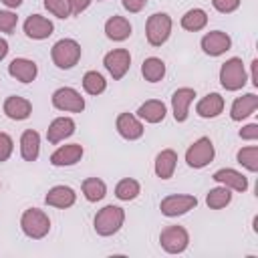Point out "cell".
<instances>
[{
    "label": "cell",
    "instance_id": "cell-4",
    "mask_svg": "<svg viewBox=\"0 0 258 258\" xmlns=\"http://www.w3.org/2000/svg\"><path fill=\"white\" fill-rule=\"evenodd\" d=\"M248 81L242 58L232 56L220 67V83L226 91H240Z\"/></svg>",
    "mask_w": 258,
    "mask_h": 258
},
{
    "label": "cell",
    "instance_id": "cell-19",
    "mask_svg": "<svg viewBox=\"0 0 258 258\" xmlns=\"http://www.w3.org/2000/svg\"><path fill=\"white\" fill-rule=\"evenodd\" d=\"M224 111V97L220 93H208L196 105V113L204 119H214Z\"/></svg>",
    "mask_w": 258,
    "mask_h": 258
},
{
    "label": "cell",
    "instance_id": "cell-27",
    "mask_svg": "<svg viewBox=\"0 0 258 258\" xmlns=\"http://www.w3.org/2000/svg\"><path fill=\"white\" fill-rule=\"evenodd\" d=\"M141 75L145 77V81L157 83V81H161L165 77V62L161 58H157V56H149L141 64Z\"/></svg>",
    "mask_w": 258,
    "mask_h": 258
},
{
    "label": "cell",
    "instance_id": "cell-25",
    "mask_svg": "<svg viewBox=\"0 0 258 258\" xmlns=\"http://www.w3.org/2000/svg\"><path fill=\"white\" fill-rule=\"evenodd\" d=\"M177 165V153L173 149H161L155 157V175L161 179H169Z\"/></svg>",
    "mask_w": 258,
    "mask_h": 258
},
{
    "label": "cell",
    "instance_id": "cell-33",
    "mask_svg": "<svg viewBox=\"0 0 258 258\" xmlns=\"http://www.w3.org/2000/svg\"><path fill=\"white\" fill-rule=\"evenodd\" d=\"M236 159L240 165H244L248 171H258V147L256 145H248V147H242L238 153H236Z\"/></svg>",
    "mask_w": 258,
    "mask_h": 258
},
{
    "label": "cell",
    "instance_id": "cell-2",
    "mask_svg": "<svg viewBox=\"0 0 258 258\" xmlns=\"http://www.w3.org/2000/svg\"><path fill=\"white\" fill-rule=\"evenodd\" d=\"M20 228L28 238L40 240L50 232V220L42 210L28 208V210H24V214L20 218Z\"/></svg>",
    "mask_w": 258,
    "mask_h": 258
},
{
    "label": "cell",
    "instance_id": "cell-31",
    "mask_svg": "<svg viewBox=\"0 0 258 258\" xmlns=\"http://www.w3.org/2000/svg\"><path fill=\"white\" fill-rule=\"evenodd\" d=\"M141 191V185L137 179L133 177H125L121 179L117 185H115V196L121 200V202H129V200H135Z\"/></svg>",
    "mask_w": 258,
    "mask_h": 258
},
{
    "label": "cell",
    "instance_id": "cell-3",
    "mask_svg": "<svg viewBox=\"0 0 258 258\" xmlns=\"http://www.w3.org/2000/svg\"><path fill=\"white\" fill-rule=\"evenodd\" d=\"M50 58L58 69H73L81 58V44L73 38H60L50 48Z\"/></svg>",
    "mask_w": 258,
    "mask_h": 258
},
{
    "label": "cell",
    "instance_id": "cell-8",
    "mask_svg": "<svg viewBox=\"0 0 258 258\" xmlns=\"http://www.w3.org/2000/svg\"><path fill=\"white\" fill-rule=\"evenodd\" d=\"M198 206V200L196 196H189V194H171V196H165L159 204V210L163 216L167 218H177V216H183L187 214L189 210H194Z\"/></svg>",
    "mask_w": 258,
    "mask_h": 258
},
{
    "label": "cell",
    "instance_id": "cell-16",
    "mask_svg": "<svg viewBox=\"0 0 258 258\" xmlns=\"http://www.w3.org/2000/svg\"><path fill=\"white\" fill-rule=\"evenodd\" d=\"M8 73H10V77H14V79L20 81V83H32V81L36 79V75H38V67H36L34 60L20 56V58L10 60Z\"/></svg>",
    "mask_w": 258,
    "mask_h": 258
},
{
    "label": "cell",
    "instance_id": "cell-39",
    "mask_svg": "<svg viewBox=\"0 0 258 258\" xmlns=\"http://www.w3.org/2000/svg\"><path fill=\"white\" fill-rule=\"evenodd\" d=\"M91 2H93V0H69V4H71V14H73V16H79L81 12H85V10L89 8Z\"/></svg>",
    "mask_w": 258,
    "mask_h": 258
},
{
    "label": "cell",
    "instance_id": "cell-12",
    "mask_svg": "<svg viewBox=\"0 0 258 258\" xmlns=\"http://www.w3.org/2000/svg\"><path fill=\"white\" fill-rule=\"evenodd\" d=\"M200 44H202V50H204L206 54H210V56H220V54H224L226 50H230L232 38H230L226 32H222V30H212V32L204 34V38H202Z\"/></svg>",
    "mask_w": 258,
    "mask_h": 258
},
{
    "label": "cell",
    "instance_id": "cell-5",
    "mask_svg": "<svg viewBox=\"0 0 258 258\" xmlns=\"http://www.w3.org/2000/svg\"><path fill=\"white\" fill-rule=\"evenodd\" d=\"M171 34V18L165 12H155L145 22V36L151 46H161Z\"/></svg>",
    "mask_w": 258,
    "mask_h": 258
},
{
    "label": "cell",
    "instance_id": "cell-30",
    "mask_svg": "<svg viewBox=\"0 0 258 258\" xmlns=\"http://www.w3.org/2000/svg\"><path fill=\"white\" fill-rule=\"evenodd\" d=\"M230 202H232V191H230V187H226V185L214 187V189H210L208 196H206V204H208V208H212V210H222V208H226Z\"/></svg>",
    "mask_w": 258,
    "mask_h": 258
},
{
    "label": "cell",
    "instance_id": "cell-9",
    "mask_svg": "<svg viewBox=\"0 0 258 258\" xmlns=\"http://www.w3.org/2000/svg\"><path fill=\"white\" fill-rule=\"evenodd\" d=\"M52 105L58 111H71V113H81L85 109V99L81 93L73 87H60L52 93Z\"/></svg>",
    "mask_w": 258,
    "mask_h": 258
},
{
    "label": "cell",
    "instance_id": "cell-1",
    "mask_svg": "<svg viewBox=\"0 0 258 258\" xmlns=\"http://www.w3.org/2000/svg\"><path fill=\"white\" fill-rule=\"evenodd\" d=\"M123 222H125V212H123V208L109 204V206H105L103 210L97 212V216H95V220H93V228H95V232H97L99 236H105V238H107V236L117 234V232L121 230Z\"/></svg>",
    "mask_w": 258,
    "mask_h": 258
},
{
    "label": "cell",
    "instance_id": "cell-13",
    "mask_svg": "<svg viewBox=\"0 0 258 258\" xmlns=\"http://www.w3.org/2000/svg\"><path fill=\"white\" fill-rule=\"evenodd\" d=\"M52 30H54L52 22L40 14H30L24 20V34L32 40H44L52 34Z\"/></svg>",
    "mask_w": 258,
    "mask_h": 258
},
{
    "label": "cell",
    "instance_id": "cell-20",
    "mask_svg": "<svg viewBox=\"0 0 258 258\" xmlns=\"http://www.w3.org/2000/svg\"><path fill=\"white\" fill-rule=\"evenodd\" d=\"M256 109H258V97L254 93H246V95L234 99V103L230 107V117H232V121H242V119L250 117Z\"/></svg>",
    "mask_w": 258,
    "mask_h": 258
},
{
    "label": "cell",
    "instance_id": "cell-40",
    "mask_svg": "<svg viewBox=\"0 0 258 258\" xmlns=\"http://www.w3.org/2000/svg\"><path fill=\"white\" fill-rule=\"evenodd\" d=\"M123 2V8L125 10H129V12H141L143 8H145V4H147V0H121Z\"/></svg>",
    "mask_w": 258,
    "mask_h": 258
},
{
    "label": "cell",
    "instance_id": "cell-14",
    "mask_svg": "<svg viewBox=\"0 0 258 258\" xmlns=\"http://www.w3.org/2000/svg\"><path fill=\"white\" fill-rule=\"evenodd\" d=\"M115 127H117V131H119V135L123 137V139H127V141H135V139H139L141 135H143V123L135 117V115H131V113H121L119 117H117V121H115Z\"/></svg>",
    "mask_w": 258,
    "mask_h": 258
},
{
    "label": "cell",
    "instance_id": "cell-21",
    "mask_svg": "<svg viewBox=\"0 0 258 258\" xmlns=\"http://www.w3.org/2000/svg\"><path fill=\"white\" fill-rule=\"evenodd\" d=\"M214 181L230 187V189H236V191H246L248 189V179L244 173L236 171V169H230V167H224V169H218L214 175H212Z\"/></svg>",
    "mask_w": 258,
    "mask_h": 258
},
{
    "label": "cell",
    "instance_id": "cell-22",
    "mask_svg": "<svg viewBox=\"0 0 258 258\" xmlns=\"http://www.w3.org/2000/svg\"><path fill=\"white\" fill-rule=\"evenodd\" d=\"M73 133H75V121L71 117H56L46 129V139L50 143H60Z\"/></svg>",
    "mask_w": 258,
    "mask_h": 258
},
{
    "label": "cell",
    "instance_id": "cell-15",
    "mask_svg": "<svg viewBox=\"0 0 258 258\" xmlns=\"http://www.w3.org/2000/svg\"><path fill=\"white\" fill-rule=\"evenodd\" d=\"M81 157H83V145L69 143V145H60L50 155V163L56 167H69V165H75L77 161H81Z\"/></svg>",
    "mask_w": 258,
    "mask_h": 258
},
{
    "label": "cell",
    "instance_id": "cell-10",
    "mask_svg": "<svg viewBox=\"0 0 258 258\" xmlns=\"http://www.w3.org/2000/svg\"><path fill=\"white\" fill-rule=\"evenodd\" d=\"M103 64L105 69L109 71V75L119 81L127 75L129 67H131V54L127 48H115V50H109L105 56H103Z\"/></svg>",
    "mask_w": 258,
    "mask_h": 258
},
{
    "label": "cell",
    "instance_id": "cell-26",
    "mask_svg": "<svg viewBox=\"0 0 258 258\" xmlns=\"http://www.w3.org/2000/svg\"><path fill=\"white\" fill-rule=\"evenodd\" d=\"M165 113H167V109H165L163 101H157V99H149L143 105H139V109H137V117L143 119V121H147V123H159V121H163L165 119Z\"/></svg>",
    "mask_w": 258,
    "mask_h": 258
},
{
    "label": "cell",
    "instance_id": "cell-42",
    "mask_svg": "<svg viewBox=\"0 0 258 258\" xmlns=\"http://www.w3.org/2000/svg\"><path fill=\"white\" fill-rule=\"evenodd\" d=\"M256 67H258V60L254 58V60H252V83H254V87H258V75H256Z\"/></svg>",
    "mask_w": 258,
    "mask_h": 258
},
{
    "label": "cell",
    "instance_id": "cell-36",
    "mask_svg": "<svg viewBox=\"0 0 258 258\" xmlns=\"http://www.w3.org/2000/svg\"><path fill=\"white\" fill-rule=\"evenodd\" d=\"M12 149H14V141L8 133L0 131V163L6 161L10 155H12Z\"/></svg>",
    "mask_w": 258,
    "mask_h": 258
},
{
    "label": "cell",
    "instance_id": "cell-43",
    "mask_svg": "<svg viewBox=\"0 0 258 258\" xmlns=\"http://www.w3.org/2000/svg\"><path fill=\"white\" fill-rule=\"evenodd\" d=\"M2 2H4L8 8H18V6L22 4V0H2Z\"/></svg>",
    "mask_w": 258,
    "mask_h": 258
},
{
    "label": "cell",
    "instance_id": "cell-11",
    "mask_svg": "<svg viewBox=\"0 0 258 258\" xmlns=\"http://www.w3.org/2000/svg\"><path fill=\"white\" fill-rule=\"evenodd\" d=\"M196 99V91L191 87H179L171 95V109H173V119L177 123H183L189 115V105Z\"/></svg>",
    "mask_w": 258,
    "mask_h": 258
},
{
    "label": "cell",
    "instance_id": "cell-28",
    "mask_svg": "<svg viewBox=\"0 0 258 258\" xmlns=\"http://www.w3.org/2000/svg\"><path fill=\"white\" fill-rule=\"evenodd\" d=\"M206 24H208V14L202 8H191L181 16V28H185L189 32H198V30L206 28Z\"/></svg>",
    "mask_w": 258,
    "mask_h": 258
},
{
    "label": "cell",
    "instance_id": "cell-7",
    "mask_svg": "<svg viewBox=\"0 0 258 258\" xmlns=\"http://www.w3.org/2000/svg\"><path fill=\"white\" fill-rule=\"evenodd\" d=\"M159 244L167 254H181L189 246V234L183 226H167L159 234Z\"/></svg>",
    "mask_w": 258,
    "mask_h": 258
},
{
    "label": "cell",
    "instance_id": "cell-29",
    "mask_svg": "<svg viewBox=\"0 0 258 258\" xmlns=\"http://www.w3.org/2000/svg\"><path fill=\"white\" fill-rule=\"evenodd\" d=\"M81 189H83V196L87 198V202H99V200H103L105 194H107V185H105V181L99 179V177H87V179L83 181Z\"/></svg>",
    "mask_w": 258,
    "mask_h": 258
},
{
    "label": "cell",
    "instance_id": "cell-32",
    "mask_svg": "<svg viewBox=\"0 0 258 258\" xmlns=\"http://www.w3.org/2000/svg\"><path fill=\"white\" fill-rule=\"evenodd\" d=\"M83 89L85 93L89 95H101L105 89H107V81L101 73L97 71H87L85 77H83Z\"/></svg>",
    "mask_w": 258,
    "mask_h": 258
},
{
    "label": "cell",
    "instance_id": "cell-35",
    "mask_svg": "<svg viewBox=\"0 0 258 258\" xmlns=\"http://www.w3.org/2000/svg\"><path fill=\"white\" fill-rule=\"evenodd\" d=\"M18 24V16L12 10H0V32H12Z\"/></svg>",
    "mask_w": 258,
    "mask_h": 258
},
{
    "label": "cell",
    "instance_id": "cell-38",
    "mask_svg": "<svg viewBox=\"0 0 258 258\" xmlns=\"http://www.w3.org/2000/svg\"><path fill=\"white\" fill-rule=\"evenodd\" d=\"M240 137L246 139V141H256L258 139V125L256 123H250L246 127L240 129Z\"/></svg>",
    "mask_w": 258,
    "mask_h": 258
},
{
    "label": "cell",
    "instance_id": "cell-37",
    "mask_svg": "<svg viewBox=\"0 0 258 258\" xmlns=\"http://www.w3.org/2000/svg\"><path fill=\"white\" fill-rule=\"evenodd\" d=\"M212 6L222 14H230L240 6V0H212Z\"/></svg>",
    "mask_w": 258,
    "mask_h": 258
},
{
    "label": "cell",
    "instance_id": "cell-24",
    "mask_svg": "<svg viewBox=\"0 0 258 258\" xmlns=\"http://www.w3.org/2000/svg\"><path fill=\"white\" fill-rule=\"evenodd\" d=\"M105 34H107V38H111L115 42H121V40L131 36V24L125 16L115 14L105 22Z\"/></svg>",
    "mask_w": 258,
    "mask_h": 258
},
{
    "label": "cell",
    "instance_id": "cell-34",
    "mask_svg": "<svg viewBox=\"0 0 258 258\" xmlns=\"http://www.w3.org/2000/svg\"><path fill=\"white\" fill-rule=\"evenodd\" d=\"M44 8L54 14L56 18H69L71 16V4L69 0H44Z\"/></svg>",
    "mask_w": 258,
    "mask_h": 258
},
{
    "label": "cell",
    "instance_id": "cell-23",
    "mask_svg": "<svg viewBox=\"0 0 258 258\" xmlns=\"http://www.w3.org/2000/svg\"><path fill=\"white\" fill-rule=\"evenodd\" d=\"M40 153V135L34 129H26L20 135V155L24 161H36Z\"/></svg>",
    "mask_w": 258,
    "mask_h": 258
},
{
    "label": "cell",
    "instance_id": "cell-18",
    "mask_svg": "<svg viewBox=\"0 0 258 258\" xmlns=\"http://www.w3.org/2000/svg\"><path fill=\"white\" fill-rule=\"evenodd\" d=\"M2 109H4L6 117L12 119V121H24V119H28L30 113H32L30 101L24 99V97H16V95L8 97V99L4 101V107H2Z\"/></svg>",
    "mask_w": 258,
    "mask_h": 258
},
{
    "label": "cell",
    "instance_id": "cell-6",
    "mask_svg": "<svg viewBox=\"0 0 258 258\" xmlns=\"http://www.w3.org/2000/svg\"><path fill=\"white\" fill-rule=\"evenodd\" d=\"M214 155H216V149H214L212 139H210V137H200V139H196V141L187 147V151H185V161H187L189 167L202 169V167H206L208 163H212Z\"/></svg>",
    "mask_w": 258,
    "mask_h": 258
},
{
    "label": "cell",
    "instance_id": "cell-41",
    "mask_svg": "<svg viewBox=\"0 0 258 258\" xmlns=\"http://www.w3.org/2000/svg\"><path fill=\"white\" fill-rule=\"evenodd\" d=\"M6 54H8V42H6L4 38H0V60H2Z\"/></svg>",
    "mask_w": 258,
    "mask_h": 258
},
{
    "label": "cell",
    "instance_id": "cell-17",
    "mask_svg": "<svg viewBox=\"0 0 258 258\" xmlns=\"http://www.w3.org/2000/svg\"><path fill=\"white\" fill-rule=\"evenodd\" d=\"M44 202H46V206L64 210V208H71V206L77 202V194H75V189L69 187V185H54V187H50L48 194L44 196Z\"/></svg>",
    "mask_w": 258,
    "mask_h": 258
}]
</instances>
